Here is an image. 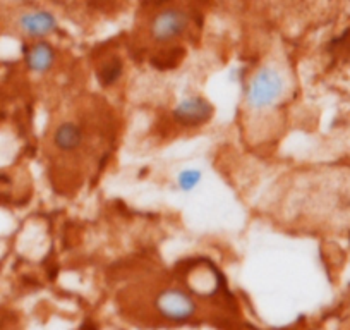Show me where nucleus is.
<instances>
[{"mask_svg": "<svg viewBox=\"0 0 350 330\" xmlns=\"http://www.w3.org/2000/svg\"><path fill=\"white\" fill-rule=\"evenodd\" d=\"M215 114V107L204 97L193 95L180 100L172 110V117L179 126L200 127L211 120Z\"/></svg>", "mask_w": 350, "mask_h": 330, "instance_id": "obj_3", "label": "nucleus"}, {"mask_svg": "<svg viewBox=\"0 0 350 330\" xmlns=\"http://www.w3.org/2000/svg\"><path fill=\"white\" fill-rule=\"evenodd\" d=\"M23 52H25L26 67L36 74L49 73L57 60V50L53 49L52 43L45 42V40L26 45Z\"/></svg>", "mask_w": 350, "mask_h": 330, "instance_id": "obj_6", "label": "nucleus"}, {"mask_svg": "<svg viewBox=\"0 0 350 330\" xmlns=\"http://www.w3.org/2000/svg\"><path fill=\"white\" fill-rule=\"evenodd\" d=\"M19 29L28 38L43 40L59 29V21L50 11H29L19 18Z\"/></svg>", "mask_w": 350, "mask_h": 330, "instance_id": "obj_5", "label": "nucleus"}, {"mask_svg": "<svg viewBox=\"0 0 350 330\" xmlns=\"http://www.w3.org/2000/svg\"><path fill=\"white\" fill-rule=\"evenodd\" d=\"M124 76V62L119 57H110L105 62L100 64L96 69V79L103 88H110V86L117 85L120 77Z\"/></svg>", "mask_w": 350, "mask_h": 330, "instance_id": "obj_8", "label": "nucleus"}, {"mask_svg": "<svg viewBox=\"0 0 350 330\" xmlns=\"http://www.w3.org/2000/svg\"><path fill=\"white\" fill-rule=\"evenodd\" d=\"M191 26V16L183 8H168L158 12L150 23V36L157 43L183 38Z\"/></svg>", "mask_w": 350, "mask_h": 330, "instance_id": "obj_2", "label": "nucleus"}, {"mask_svg": "<svg viewBox=\"0 0 350 330\" xmlns=\"http://www.w3.org/2000/svg\"><path fill=\"white\" fill-rule=\"evenodd\" d=\"M287 92V79L275 66H262L245 83V105L261 112L277 107Z\"/></svg>", "mask_w": 350, "mask_h": 330, "instance_id": "obj_1", "label": "nucleus"}, {"mask_svg": "<svg viewBox=\"0 0 350 330\" xmlns=\"http://www.w3.org/2000/svg\"><path fill=\"white\" fill-rule=\"evenodd\" d=\"M201 177H203V174H201L200 169H184L177 176V186L184 193H191V191L200 186Z\"/></svg>", "mask_w": 350, "mask_h": 330, "instance_id": "obj_9", "label": "nucleus"}, {"mask_svg": "<svg viewBox=\"0 0 350 330\" xmlns=\"http://www.w3.org/2000/svg\"><path fill=\"white\" fill-rule=\"evenodd\" d=\"M158 312L168 320H174V322H184V320H189L191 316L196 313V303L191 298L189 294H186L180 289H165L163 292H160L154 301Z\"/></svg>", "mask_w": 350, "mask_h": 330, "instance_id": "obj_4", "label": "nucleus"}, {"mask_svg": "<svg viewBox=\"0 0 350 330\" xmlns=\"http://www.w3.org/2000/svg\"><path fill=\"white\" fill-rule=\"evenodd\" d=\"M53 147L64 153H74V151L81 150L86 141V134H84V127L79 123L74 120H66V123L59 124L53 131Z\"/></svg>", "mask_w": 350, "mask_h": 330, "instance_id": "obj_7", "label": "nucleus"}]
</instances>
